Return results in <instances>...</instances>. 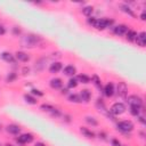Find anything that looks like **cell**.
Segmentation results:
<instances>
[{
    "mask_svg": "<svg viewBox=\"0 0 146 146\" xmlns=\"http://www.w3.org/2000/svg\"><path fill=\"white\" fill-rule=\"evenodd\" d=\"M41 41H42V38L40 35L30 33V34H26L25 36H23L21 43H22V47H25V48H34Z\"/></svg>",
    "mask_w": 146,
    "mask_h": 146,
    "instance_id": "1",
    "label": "cell"
},
{
    "mask_svg": "<svg viewBox=\"0 0 146 146\" xmlns=\"http://www.w3.org/2000/svg\"><path fill=\"white\" fill-rule=\"evenodd\" d=\"M116 128L117 130H120L121 132L123 133H128V132H131L133 130V123L129 120H123V121H119L116 123Z\"/></svg>",
    "mask_w": 146,
    "mask_h": 146,
    "instance_id": "2",
    "label": "cell"
},
{
    "mask_svg": "<svg viewBox=\"0 0 146 146\" xmlns=\"http://www.w3.org/2000/svg\"><path fill=\"white\" fill-rule=\"evenodd\" d=\"M125 105L123 104V103H121V102H117V103H114L112 106H111V108H110V112L114 115V116H116V115H121V114H123L124 112H125Z\"/></svg>",
    "mask_w": 146,
    "mask_h": 146,
    "instance_id": "3",
    "label": "cell"
},
{
    "mask_svg": "<svg viewBox=\"0 0 146 146\" xmlns=\"http://www.w3.org/2000/svg\"><path fill=\"white\" fill-rule=\"evenodd\" d=\"M127 102L130 106H137V107H143V104H144V100L140 96L138 95H130V96H127Z\"/></svg>",
    "mask_w": 146,
    "mask_h": 146,
    "instance_id": "4",
    "label": "cell"
},
{
    "mask_svg": "<svg viewBox=\"0 0 146 146\" xmlns=\"http://www.w3.org/2000/svg\"><path fill=\"white\" fill-rule=\"evenodd\" d=\"M34 139L33 135L30 133V132H25V133H22L21 136H18L16 138V141L19 144V145H25V144H30L32 143Z\"/></svg>",
    "mask_w": 146,
    "mask_h": 146,
    "instance_id": "5",
    "label": "cell"
},
{
    "mask_svg": "<svg viewBox=\"0 0 146 146\" xmlns=\"http://www.w3.org/2000/svg\"><path fill=\"white\" fill-rule=\"evenodd\" d=\"M116 94H117L119 97H121L123 99L127 98V96H128V86H127L125 82H123V81L119 82L117 89H116Z\"/></svg>",
    "mask_w": 146,
    "mask_h": 146,
    "instance_id": "6",
    "label": "cell"
},
{
    "mask_svg": "<svg viewBox=\"0 0 146 146\" xmlns=\"http://www.w3.org/2000/svg\"><path fill=\"white\" fill-rule=\"evenodd\" d=\"M47 60H48V59H47L46 57H41V58H39V59L34 63V66H33L34 72H35V73H40V72H42V71L44 70V67H46Z\"/></svg>",
    "mask_w": 146,
    "mask_h": 146,
    "instance_id": "7",
    "label": "cell"
},
{
    "mask_svg": "<svg viewBox=\"0 0 146 146\" xmlns=\"http://www.w3.org/2000/svg\"><path fill=\"white\" fill-rule=\"evenodd\" d=\"M128 30H129V27L125 24H119L116 26H113V33L115 35H119V36L125 35V33L128 32Z\"/></svg>",
    "mask_w": 146,
    "mask_h": 146,
    "instance_id": "8",
    "label": "cell"
},
{
    "mask_svg": "<svg viewBox=\"0 0 146 146\" xmlns=\"http://www.w3.org/2000/svg\"><path fill=\"white\" fill-rule=\"evenodd\" d=\"M136 43L139 46V47H141V48H144L145 46H146V33L143 31V32H140V33H137V36H136Z\"/></svg>",
    "mask_w": 146,
    "mask_h": 146,
    "instance_id": "9",
    "label": "cell"
},
{
    "mask_svg": "<svg viewBox=\"0 0 146 146\" xmlns=\"http://www.w3.org/2000/svg\"><path fill=\"white\" fill-rule=\"evenodd\" d=\"M14 56L18 62H22V63H27L30 60V55L24 51H16Z\"/></svg>",
    "mask_w": 146,
    "mask_h": 146,
    "instance_id": "10",
    "label": "cell"
},
{
    "mask_svg": "<svg viewBox=\"0 0 146 146\" xmlns=\"http://www.w3.org/2000/svg\"><path fill=\"white\" fill-rule=\"evenodd\" d=\"M80 96V99L81 102H84V103H89L90 99H91V91L89 89H82L79 94Z\"/></svg>",
    "mask_w": 146,
    "mask_h": 146,
    "instance_id": "11",
    "label": "cell"
},
{
    "mask_svg": "<svg viewBox=\"0 0 146 146\" xmlns=\"http://www.w3.org/2000/svg\"><path fill=\"white\" fill-rule=\"evenodd\" d=\"M0 57L6 62V63H9V64H14L15 63V56L11 54V52H9V51H2L1 52V55H0Z\"/></svg>",
    "mask_w": 146,
    "mask_h": 146,
    "instance_id": "12",
    "label": "cell"
},
{
    "mask_svg": "<svg viewBox=\"0 0 146 146\" xmlns=\"http://www.w3.org/2000/svg\"><path fill=\"white\" fill-rule=\"evenodd\" d=\"M103 91H104V95H105L106 97H112V96L114 95V92H115V89H114V84H113V82H108V83L104 87Z\"/></svg>",
    "mask_w": 146,
    "mask_h": 146,
    "instance_id": "13",
    "label": "cell"
},
{
    "mask_svg": "<svg viewBox=\"0 0 146 146\" xmlns=\"http://www.w3.org/2000/svg\"><path fill=\"white\" fill-rule=\"evenodd\" d=\"M120 8H121V10L123 11V13H125V14H128L129 16H131V17H136V14H135V11H133V9L127 3V2H124V3H120V6H119Z\"/></svg>",
    "mask_w": 146,
    "mask_h": 146,
    "instance_id": "14",
    "label": "cell"
},
{
    "mask_svg": "<svg viewBox=\"0 0 146 146\" xmlns=\"http://www.w3.org/2000/svg\"><path fill=\"white\" fill-rule=\"evenodd\" d=\"M6 131H7L8 133H10V135H18V133L21 132V127L17 125V124L11 123V124H8V125L6 127Z\"/></svg>",
    "mask_w": 146,
    "mask_h": 146,
    "instance_id": "15",
    "label": "cell"
},
{
    "mask_svg": "<svg viewBox=\"0 0 146 146\" xmlns=\"http://www.w3.org/2000/svg\"><path fill=\"white\" fill-rule=\"evenodd\" d=\"M60 70H63V64L60 62H54L52 64H50L49 66V72L51 74H55V73H58Z\"/></svg>",
    "mask_w": 146,
    "mask_h": 146,
    "instance_id": "16",
    "label": "cell"
},
{
    "mask_svg": "<svg viewBox=\"0 0 146 146\" xmlns=\"http://www.w3.org/2000/svg\"><path fill=\"white\" fill-rule=\"evenodd\" d=\"M76 73V68H75V66H73V65H67V66H65L64 68H63V74L64 75H67V76H74V74Z\"/></svg>",
    "mask_w": 146,
    "mask_h": 146,
    "instance_id": "17",
    "label": "cell"
},
{
    "mask_svg": "<svg viewBox=\"0 0 146 146\" xmlns=\"http://www.w3.org/2000/svg\"><path fill=\"white\" fill-rule=\"evenodd\" d=\"M49 84L52 89H60L63 87V80L59 79V78H54V79L50 80Z\"/></svg>",
    "mask_w": 146,
    "mask_h": 146,
    "instance_id": "18",
    "label": "cell"
},
{
    "mask_svg": "<svg viewBox=\"0 0 146 146\" xmlns=\"http://www.w3.org/2000/svg\"><path fill=\"white\" fill-rule=\"evenodd\" d=\"M80 132L86 137V138H89V139H92V138H95V132L94 131H91L90 129H88V128H86V127H81L80 128Z\"/></svg>",
    "mask_w": 146,
    "mask_h": 146,
    "instance_id": "19",
    "label": "cell"
},
{
    "mask_svg": "<svg viewBox=\"0 0 146 146\" xmlns=\"http://www.w3.org/2000/svg\"><path fill=\"white\" fill-rule=\"evenodd\" d=\"M23 97H24V100H25L27 104H30V105H35V104L38 103V99H36L33 95H31V94H25Z\"/></svg>",
    "mask_w": 146,
    "mask_h": 146,
    "instance_id": "20",
    "label": "cell"
},
{
    "mask_svg": "<svg viewBox=\"0 0 146 146\" xmlns=\"http://www.w3.org/2000/svg\"><path fill=\"white\" fill-rule=\"evenodd\" d=\"M136 36H137V32L133 31V30H128V32L125 33V39L128 41H135L136 40Z\"/></svg>",
    "mask_w": 146,
    "mask_h": 146,
    "instance_id": "21",
    "label": "cell"
},
{
    "mask_svg": "<svg viewBox=\"0 0 146 146\" xmlns=\"http://www.w3.org/2000/svg\"><path fill=\"white\" fill-rule=\"evenodd\" d=\"M76 79H78V82L83 83V84H87V83H89V82H90V78H89L87 74H84V73L79 74Z\"/></svg>",
    "mask_w": 146,
    "mask_h": 146,
    "instance_id": "22",
    "label": "cell"
},
{
    "mask_svg": "<svg viewBox=\"0 0 146 146\" xmlns=\"http://www.w3.org/2000/svg\"><path fill=\"white\" fill-rule=\"evenodd\" d=\"M90 80L92 81V83L95 84V87H96V88L102 89V80H100V78H99L97 74H94V75L91 76V79H90Z\"/></svg>",
    "mask_w": 146,
    "mask_h": 146,
    "instance_id": "23",
    "label": "cell"
},
{
    "mask_svg": "<svg viewBox=\"0 0 146 146\" xmlns=\"http://www.w3.org/2000/svg\"><path fill=\"white\" fill-rule=\"evenodd\" d=\"M78 84H79L78 79H76V78H74V76L70 78V80L67 81V88H68V89H74V88H76V87H78Z\"/></svg>",
    "mask_w": 146,
    "mask_h": 146,
    "instance_id": "24",
    "label": "cell"
},
{
    "mask_svg": "<svg viewBox=\"0 0 146 146\" xmlns=\"http://www.w3.org/2000/svg\"><path fill=\"white\" fill-rule=\"evenodd\" d=\"M141 108L143 107H137V106H130V108H129V112H130V114L131 115H133V116H138V115H140V112H141Z\"/></svg>",
    "mask_w": 146,
    "mask_h": 146,
    "instance_id": "25",
    "label": "cell"
},
{
    "mask_svg": "<svg viewBox=\"0 0 146 146\" xmlns=\"http://www.w3.org/2000/svg\"><path fill=\"white\" fill-rule=\"evenodd\" d=\"M94 11V7L92 6H86L84 8H82V14L86 16V17H90L91 14Z\"/></svg>",
    "mask_w": 146,
    "mask_h": 146,
    "instance_id": "26",
    "label": "cell"
},
{
    "mask_svg": "<svg viewBox=\"0 0 146 146\" xmlns=\"http://www.w3.org/2000/svg\"><path fill=\"white\" fill-rule=\"evenodd\" d=\"M95 29H97V30H105L106 29V26H105V23H104V19L103 18H97V21H96V23H95V26H94Z\"/></svg>",
    "mask_w": 146,
    "mask_h": 146,
    "instance_id": "27",
    "label": "cell"
},
{
    "mask_svg": "<svg viewBox=\"0 0 146 146\" xmlns=\"http://www.w3.org/2000/svg\"><path fill=\"white\" fill-rule=\"evenodd\" d=\"M84 120H86V122H87L88 124H90V125H92V127H97V125H98V121H97L96 117H94V116H86Z\"/></svg>",
    "mask_w": 146,
    "mask_h": 146,
    "instance_id": "28",
    "label": "cell"
},
{
    "mask_svg": "<svg viewBox=\"0 0 146 146\" xmlns=\"http://www.w3.org/2000/svg\"><path fill=\"white\" fill-rule=\"evenodd\" d=\"M16 79H17V74H16L15 72H10V73H8L7 76H6V82H7V83H11V82H14Z\"/></svg>",
    "mask_w": 146,
    "mask_h": 146,
    "instance_id": "29",
    "label": "cell"
},
{
    "mask_svg": "<svg viewBox=\"0 0 146 146\" xmlns=\"http://www.w3.org/2000/svg\"><path fill=\"white\" fill-rule=\"evenodd\" d=\"M68 100H70L71 103H75V104H79V103H81L80 96H79L78 94H71V95L68 96Z\"/></svg>",
    "mask_w": 146,
    "mask_h": 146,
    "instance_id": "30",
    "label": "cell"
},
{
    "mask_svg": "<svg viewBox=\"0 0 146 146\" xmlns=\"http://www.w3.org/2000/svg\"><path fill=\"white\" fill-rule=\"evenodd\" d=\"M103 19H104V23H105L106 27H113L114 19H112V18H103Z\"/></svg>",
    "mask_w": 146,
    "mask_h": 146,
    "instance_id": "31",
    "label": "cell"
},
{
    "mask_svg": "<svg viewBox=\"0 0 146 146\" xmlns=\"http://www.w3.org/2000/svg\"><path fill=\"white\" fill-rule=\"evenodd\" d=\"M31 95H34V96H36V97H42V96H43V92H42L41 90H39V89L33 88V89H31Z\"/></svg>",
    "mask_w": 146,
    "mask_h": 146,
    "instance_id": "32",
    "label": "cell"
},
{
    "mask_svg": "<svg viewBox=\"0 0 146 146\" xmlns=\"http://www.w3.org/2000/svg\"><path fill=\"white\" fill-rule=\"evenodd\" d=\"M96 21H97V18H96V17H92V16H90V17L87 18V23H88V25H90V26H92V27L95 26Z\"/></svg>",
    "mask_w": 146,
    "mask_h": 146,
    "instance_id": "33",
    "label": "cell"
},
{
    "mask_svg": "<svg viewBox=\"0 0 146 146\" xmlns=\"http://www.w3.org/2000/svg\"><path fill=\"white\" fill-rule=\"evenodd\" d=\"M21 33H22V30H21L19 26H14V27H13V34H14V35L18 36V35H21Z\"/></svg>",
    "mask_w": 146,
    "mask_h": 146,
    "instance_id": "34",
    "label": "cell"
},
{
    "mask_svg": "<svg viewBox=\"0 0 146 146\" xmlns=\"http://www.w3.org/2000/svg\"><path fill=\"white\" fill-rule=\"evenodd\" d=\"M111 145H112V146H122L121 141H120L117 138H112V139H111Z\"/></svg>",
    "mask_w": 146,
    "mask_h": 146,
    "instance_id": "35",
    "label": "cell"
},
{
    "mask_svg": "<svg viewBox=\"0 0 146 146\" xmlns=\"http://www.w3.org/2000/svg\"><path fill=\"white\" fill-rule=\"evenodd\" d=\"M137 120H138V121H139V122H140V123H141L143 125H145V124H146V121H145V117H144L143 115H138V116H137Z\"/></svg>",
    "mask_w": 146,
    "mask_h": 146,
    "instance_id": "36",
    "label": "cell"
},
{
    "mask_svg": "<svg viewBox=\"0 0 146 146\" xmlns=\"http://www.w3.org/2000/svg\"><path fill=\"white\" fill-rule=\"evenodd\" d=\"M5 33H6V29L2 24H0V35H3Z\"/></svg>",
    "mask_w": 146,
    "mask_h": 146,
    "instance_id": "37",
    "label": "cell"
},
{
    "mask_svg": "<svg viewBox=\"0 0 146 146\" xmlns=\"http://www.w3.org/2000/svg\"><path fill=\"white\" fill-rule=\"evenodd\" d=\"M22 72H23V74H24V75H26V74H29V72H30V68H29L27 66H25V67H23Z\"/></svg>",
    "mask_w": 146,
    "mask_h": 146,
    "instance_id": "38",
    "label": "cell"
},
{
    "mask_svg": "<svg viewBox=\"0 0 146 146\" xmlns=\"http://www.w3.org/2000/svg\"><path fill=\"white\" fill-rule=\"evenodd\" d=\"M98 136H99V138H102V139H104V140H105V139H106V137H107V135H106L105 132H103V131H102V132H99V133H98Z\"/></svg>",
    "mask_w": 146,
    "mask_h": 146,
    "instance_id": "39",
    "label": "cell"
},
{
    "mask_svg": "<svg viewBox=\"0 0 146 146\" xmlns=\"http://www.w3.org/2000/svg\"><path fill=\"white\" fill-rule=\"evenodd\" d=\"M140 19H141V21H146V11H145V10L140 14Z\"/></svg>",
    "mask_w": 146,
    "mask_h": 146,
    "instance_id": "40",
    "label": "cell"
},
{
    "mask_svg": "<svg viewBox=\"0 0 146 146\" xmlns=\"http://www.w3.org/2000/svg\"><path fill=\"white\" fill-rule=\"evenodd\" d=\"M34 146H47L44 143H42V141H36L35 144H34Z\"/></svg>",
    "mask_w": 146,
    "mask_h": 146,
    "instance_id": "41",
    "label": "cell"
},
{
    "mask_svg": "<svg viewBox=\"0 0 146 146\" xmlns=\"http://www.w3.org/2000/svg\"><path fill=\"white\" fill-rule=\"evenodd\" d=\"M67 92H68L67 88H65V89H62V94H63V95H65V94H67Z\"/></svg>",
    "mask_w": 146,
    "mask_h": 146,
    "instance_id": "42",
    "label": "cell"
},
{
    "mask_svg": "<svg viewBox=\"0 0 146 146\" xmlns=\"http://www.w3.org/2000/svg\"><path fill=\"white\" fill-rule=\"evenodd\" d=\"M5 146H13V145H10V144H6Z\"/></svg>",
    "mask_w": 146,
    "mask_h": 146,
    "instance_id": "43",
    "label": "cell"
},
{
    "mask_svg": "<svg viewBox=\"0 0 146 146\" xmlns=\"http://www.w3.org/2000/svg\"><path fill=\"white\" fill-rule=\"evenodd\" d=\"M1 129H2V127H1V124H0V131H1Z\"/></svg>",
    "mask_w": 146,
    "mask_h": 146,
    "instance_id": "44",
    "label": "cell"
},
{
    "mask_svg": "<svg viewBox=\"0 0 146 146\" xmlns=\"http://www.w3.org/2000/svg\"><path fill=\"white\" fill-rule=\"evenodd\" d=\"M0 146H1V144H0Z\"/></svg>",
    "mask_w": 146,
    "mask_h": 146,
    "instance_id": "45",
    "label": "cell"
}]
</instances>
